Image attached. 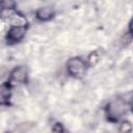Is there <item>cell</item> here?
<instances>
[{
	"label": "cell",
	"instance_id": "cell-1",
	"mask_svg": "<svg viewBox=\"0 0 133 133\" xmlns=\"http://www.w3.org/2000/svg\"><path fill=\"white\" fill-rule=\"evenodd\" d=\"M105 111L108 121L117 122L126 113V102L123 99L112 100L106 105Z\"/></svg>",
	"mask_w": 133,
	"mask_h": 133
},
{
	"label": "cell",
	"instance_id": "cell-2",
	"mask_svg": "<svg viewBox=\"0 0 133 133\" xmlns=\"http://www.w3.org/2000/svg\"><path fill=\"white\" fill-rule=\"evenodd\" d=\"M68 73L75 78H82L86 72V64L80 57H72L66 62Z\"/></svg>",
	"mask_w": 133,
	"mask_h": 133
},
{
	"label": "cell",
	"instance_id": "cell-3",
	"mask_svg": "<svg viewBox=\"0 0 133 133\" xmlns=\"http://www.w3.org/2000/svg\"><path fill=\"white\" fill-rule=\"evenodd\" d=\"M26 33V26H11L6 34L7 44H16L23 39Z\"/></svg>",
	"mask_w": 133,
	"mask_h": 133
},
{
	"label": "cell",
	"instance_id": "cell-4",
	"mask_svg": "<svg viewBox=\"0 0 133 133\" xmlns=\"http://www.w3.org/2000/svg\"><path fill=\"white\" fill-rule=\"evenodd\" d=\"M27 80V70L23 65H19L15 68L9 77V83L15 82V83H25Z\"/></svg>",
	"mask_w": 133,
	"mask_h": 133
},
{
	"label": "cell",
	"instance_id": "cell-5",
	"mask_svg": "<svg viewBox=\"0 0 133 133\" xmlns=\"http://www.w3.org/2000/svg\"><path fill=\"white\" fill-rule=\"evenodd\" d=\"M54 9L51 7H42L38 8L35 12V16L41 21H49L54 17Z\"/></svg>",
	"mask_w": 133,
	"mask_h": 133
},
{
	"label": "cell",
	"instance_id": "cell-6",
	"mask_svg": "<svg viewBox=\"0 0 133 133\" xmlns=\"http://www.w3.org/2000/svg\"><path fill=\"white\" fill-rule=\"evenodd\" d=\"M10 84L7 83H3L1 85L0 88V98H1V104L2 105H8L9 100H10Z\"/></svg>",
	"mask_w": 133,
	"mask_h": 133
},
{
	"label": "cell",
	"instance_id": "cell-7",
	"mask_svg": "<svg viewBox=\"0 0 133 133\" xmlns=\"http://www.w3.org/2000/svg\"><path fill=\"white\" fill-rule=\"evenodd\" d=\"M133 130V126L129 121H123L118 127L119 133H131Z\"/></svg>",
	"mask_w": 133,
	"mask_h": 133
},
{
	"label": "cell",
	"instance_id": "cell-8",
	"mask_svg": "<svg viewBox=\"0 0 133 133\" xmlns=\"http://www.w3.org/2000/svg\"><path fill=\"white\" fill-rule=\"evenodd\" d=\"M88 64L89 65H95L98 63V61L100 60V55H99V52L98 51H94L91 52L89 55H88Z\"/></svg>",
	"mask_w": 133,
	"mask_h": 133
},
{
	"label": "cell",
	"instance_id": "cell-9",
	"mask_svg": "<svg viewBox=\"0 0 133 133\" xmlns=\"http://www.w3.org/2000/svg\"><path fill=\"white\" fill-rule=\"evenodd\" d=\"M16 3L14 1H4L2 3V9L4 10H12L15 8Z\"/></svg>",
	"mask_w": 133,
	"mask_h": 133
},
{
	"label": "cell",
	"instance_id": "cell-10",
	"mask_svg": "<svg viewBox=\"0 0 133 133\" xmlns=\"http://www.w3.org/2000/svg\"><path fill=\"white\" fill-rule=\"evenodd\" d=\"M53 133H64V128L60 123H55L52 128Z\"/></svg>",
	"mask_w": 133,
	"mask_h": 133
},
{
	"label": "cell",
	"instance_id": "cell-11",
	"mask_svg": "<svg viewBox=\"0 0 133 133\" xmlns=\"http://www.w3.org/2000/svg\"><path fill=\"white\" fill-rule=\"evenodd\" d=\"M129 31H130V33L133 35V18L131 19V21H130V23H129Z\"/></svg>",
	"mask_w": 133,
	"mask_h": 133
},
{
	"label": "cell",
	"instance_id": "cell-12",
	"mask_svg": "<svg viewBox=\"0 0 133 133\" xmlns=\"http://www.w3.org/2000/svg\"><path fill=\"white\" fill-rule=\"evenodd\" d=\"M130 107H131V110H132V112H133V96H132L131 101H130Z\"/></svg>",
	"mask_w": 133,
	"mask_h": 133
},
{
	"label": "cell",
	"instance_id": "cell-13",
	"mask_svg": "<svg viewBox=\"0 0 133 133\" xmlns=\"http://www.w3.org/2000/svg\"><path fill=\"white\" fill-rule=\"evenodd\" d=\"M5 133H10V132H5Z\"/></svg>",
	"mask_w": 133,
	"mask_h": 133
}]
</instances>
